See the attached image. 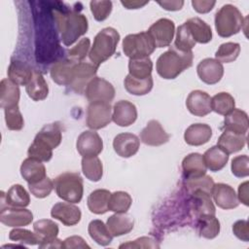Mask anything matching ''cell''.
<instances>
[{
	"label": "cell",
	"mask_w": 249,
	"mask_h": 249,
	"mask_svg": "<svg viewBox=\"0 0 249 249\" xmlns=\"http://www.w3.org/2000/svg\"><path fill=\"white\" fill-rule=\"evenodd\" d=\"M53 18L60 33L61 41L67 47L73 45L88 31V18L76 9L71 11L56 9L53 12Z\"/></svg>",
	"instance_id": "cell-1"
},
{
	"label": "cell",
	"mask_w": 249,
	"mask_h": 249,
	"mask_svg": "<svg viewBox=\"0 0 249 249\" xmlns=\"http://www.w3.org/2000/svg\"><path fill=\"white\" fill-rule=\"evenodd\" d=\"M193 52H182L174 46L162 53L156 63L158 74L166 80L177 78L184 70L193 65Z\"/></svg>",
	"instance_id": "cell-2"
},
{
	"label": "cell",
	"mask_w": 249,
	"mask_h": 249,
	"mask_svg": "<svg viewBox=\"0 0 249 249\" xmlns=\"http://www.w3.org/2000/svg\"><path fill=\"white\" fill-rule=\"evenodd\" d=\"M120 41L119 32L113 27L101 29L94 37L92 47L89 53V58L96 67L109 59L116 52Z\"/></svg>",
	"instance_id": "cell-3"
},
{
	"label": "cell",
	"mask_w": 249,
	"mask_h": 249,
	"mask_svg": "<svg viewBox=\"0 0 249 249\" xmlns=\"http://www.w3.org/2000/svg\"><path fill=\"white\" fill-rule=\"evenodd\" d=\"M214 20L216 31L223 38L237 34L245 23L241 12L231 4L222 6L215 14Z\"/></svg>",
	"instance_id": "cell-4"
},
{
	"label": "cell",
	"mask_w": 249,
	"mask_h": 249,
	"mask_svg": "<svg viewBox=\"0 0 249 249\" xmlns=\"http://www.w3.org/2000/svg\"><path fill=\"white\" fill-rule=\"evenodd\" d=\"M55 193L61 199L78 203L84 195L83 178L77 172H64L59 174L53 181Z\"/></svg>",
	"instance_id": "cell-5"
},
{
	"label": "cell",
	"mask_w": 249,
	"mask_h": 249,
	"mask_svg": "<svg viewBox=\"0 0 249 249\" xmlns=\"http://www.w3.org/2000/svg\"><path fill=\"white\" fill-rule=\"evenodd\" d=\"M155 49V43L147 31L128 34L123 40V51L129 58L149 57Z\"/></svg>",
	"instance_id": "cell-6"
},
{
	"label": "cell",
	"mask_w": 249,
	"mask_h": 249,
	"mask_svg": "<svg viewBox=\"0 0 249 249\" xmlns=\"http://www.w3.org/2000/svg\"><path fill=\"white\" fill-rule=\"evenodd\" d=\"M112 110L108 102H89L87 109V125L92 130L105 127L112 121Z\"/></svg>",
	"instance_id": "cell-7"
},
{
	"label": "cell",
	"mask_w": 249,
	"mask_h": 249,
	"mask_svg": "<svg viewBox=\"0 0 249 249\" xmlns=\"http://www.w3.org/2000/svg\"><path fill=\"white\" fill-rule=\"evenodd\" d=\"M84 93L89 102L103 101L110 103L115 97V88L107 80L94 77L88 84Z\"/></svg>",
	"instance_id": "cell-8"
},
{
	"label": "cell",
	"mask_w": 249,
	"mask_h": 249,
	"mask_svg": "<svg viewBox=\"0 0 249 249\" xmlns=\"http://www.w3.org/2000/svg\"><path fill=\"white\" fill-rule=\"evenodd\" d=\"M156 48H164L171 44L175 33V24L169 18H160L148 29Z\"/></svg>",
	"instance_id": "cell-9"
},
{
	"label": "cell",
	"mask_w": 249,
	"mask_h": 249,
	"mask_svg": "<svg viewBox=\"0 0 249 249\" xmlns=\"http://www.w3.org/2000/svg\"><path fill=\"white\" fill-rule=\"evenodd\" d=\"M98 67H96L90 61H80L76 62L73 71V78L70 84V88L77 93L85 92L88 84L96 77Z\"/></svg>",
	"instance_id": "cell-10"
},
{
	"label": "cell",
	"mask_w": 249,
	"mask_h": 249,
	"mask_svg": "<svg viewBox=\"0 0 249 249\" xmlns=\"http://www.w3.org/2000/svg\"><path fill=\"white\" fill-rule=\"evenodd\" d=\"M76 148L83 158L96 157L103 150V141L94 130H85L78 136Z\"/></svg>",
	"instance_id": "cell-11"
},
{
	"label": "cell",
	"mask_w": 249,
	"mask_h": 249,
	"mask_svg": "<svg viewBox=\"0 0 249 249\" xmlns=\"http://www.w3.org/2000/svg\"><path fill=\"white\" fill-rule=\"evenodd\" d=\"M33 220V214L24 207H11L1 209L0 221L8 227L19 228L29 225Z\"/></svg>",
	"instance_id": "cell-12"
},
{
	"label": "cell",
	"mask_w": 249,
	"mask_h": 249,
	"mask_svg": "<svg viewBox=\"0 0 249 249\" xmlns=\"http://www.w3.org/2000/svg\"><path fill=\"white\" fill-rule=\"evenodd\" d=\"M196 72L199 79L207 84L214 85L221 81L224 75L223 64L214 58H204L196 66Z\"/></svg>",
	"instance_id": "cell-13"
},
{
	"label": "cell",
	"mask_w": 249,
	"mask_h": 249,
	"mask_svg": "<svg viewBox=\"0 0 249 249\" xmlns=\"http://www.w3.org/2000/svg\"><path fill=\"white\" fill-rule=\"evenodd\" d=\"M170 135L163 129L160 123L151 120L140 132V140L148 146H160L168 142Z\"/></svg>",
	"instance_id": "cell-14"
},
{
	"label": "cell",
	"mask_w": 249,
	"mask_h": 249,
	"mask_svg": "<svg viewBox=\"0 0 249 249\" xmlns=\"http://www.w3.org/2000/svg\"><path fill=\"white\" fill-rule=\"evenodd\" d=\"M53 218L60 221L65 226H75L82 218V212L78 206L71 202H57L51 210Z\"/></svg>",
	"instance_id": "cell-15"
},
{
	"label": "cell",
	"mask_w": 249,
	"mask_h": 249,
	"mask_svg": "<svg viewBox=\"0 0 249 249\" xmlns=\"http://www.w3.org/2000/svg\"><path fill=\"white\" fill-rule=\"evenodd\" d=\"M186 106L189 112L197 117H204L208 115L211 109V96L202 90L196 89L189 93Z\"/></svg>",
	"instance_id": "cell-16"
},
{
	"label": "cell",
	"mask_w": 249,
	"mask_h": 249,
	"mask_svg": "<svg viewBox=\"0 0 249 249\" xmlns=\"http://www.w3.org/2000/svg\"><path fill=\"white\" fill-rule=\"evenodd\" d=\"M140 147L139 138L129 132H123L115 136L113 140L114 151L122 158H130L134 156Z\"/></svg>",
	"instance_id": "cell-17"
},
{
	"label": "cell",
	"mask_w": 249,
	"mask_h": 249,
	"mask_svg": "<svg viewBox=\"0 0 249 249\" xmlns=\"http://www.w3.org/2000/svg\"><path fill=\"white\" fill-rule=\"evenodd\" d=\"M211 196L218 207L225 210L233 209L239 204V200L233 188L228 184H215Z\"/></svg>",
	"instance_id": "cell-18"
},
{
	"label": "cell",
	"mask_w": 249,
	"mask_h": 249,
	"mask_svg": "<svg viewBox=\"0 0 249 249\" xmlns=\"http://www.w3.org/2000/svg\"><path fill=\"white\" fill-rule=\"evenodd\" d=\"M137 119L136 106L127 101L120 100L115 103L112 113V121L119 126H128Z\"/></svg>",
	"instance_id": "cell-19"
},
{
	"label": "cell",
	"mask_w": 249,
	"mask_h": 249,
	"mask_svg": "<svg viewBox=\"0 0 249 249\" xmlns=\"http://www.w3.org/2000/svg\"><path fill=\"white\" fill-rule=\"evenodd\" d=\"M62 127L59 122L45 124L42 129L36 134L34 140L45 145L46 147L53 150L61 142Z\"/></svg>",
	"instance_id": "cell-20"
},
{
	"label": "cell",
	"mask_w": 249,
	"mask_h": 249,
	"mask_svg": "<svg viewBox=\"0 0 249 249\" xmlns=\"http://www.w3.org/2000/svg\"><path fill=\"white\" fill-rule=\"evenodd\" d=\"M75 64L76 61L69 58L54 62L50 71L53 81L59 86H70L73 78Z\"/></svg>",
	"instance_id": "cell-21"
},
{
	"label": "cell",
	"mask_w": 249,
	"mask_h": 249,
	"mask_svg": "<svg viewBox=\"0 0 249 249\" xmlns=\"http://www.w3.org/2000/svg\"><path fill=\"white\" fill-rule=\"evenodd\" d=\"M212 136V128L206 124H193L184 133L185 142L191 146H201L207 143Z\"/></svg>",
	"instance_id": "cell-22"
},
{
	"label": "cell",
	"mask_w": 249,
	"mask_h": 249,
	"mask_svg": "<svg viewBox=\"0 0 249 249\" xmlns=\"http://www.w3.org/2000/svg\"><path fill=\"white\" fill-rule=\"evenodd\" d=\"M8 79L18 86H26L31 80L34 70L24 61L18 59H12L8 67Z\"/></svg>",
	"instance_id": "cell-23"
},
{
	"label": "cell",
	"mask_w": 249,
	"mask_h": 249,
	"mask_svg": "<svg viewBox=\"0 0 249 249\" xmlns=\"http://www.w3.org/2000/svg\"><path fill=\"white\" fill-rule=\"evenodd\" d=\"M248 115L241 109H233L226 115L222 128L238 134H246L248 129Z\"/></svg>",
	"instance_id": "cell-24"
},
{
	"label": "cell",
	"mask_w": 249,
	"mask_h": 249,
	"mask_svg": "<svg viewBox=\"0 0 249 249\" xmlns=\"http://www.w3.org/2000/svg\"><path fill=\"white\" fill-rule=\"evenodd\" d=\"M42 162L29 157L21 162L20 174L28 184L38 182L46 177V167Z\"/></svg>",
	"instance_id": "cell-25"
},
{
	"label": "cell",
	"mask_w": 249,
	"mask_h": 249,
	"mask_svg": "<svg viewBox=\"0 0 249 249\" xmlns=\"http://www.w3.org/2000/svg\"><path fill=\"white\" fill-rule=\"evenodd\" d=\"M106 225L113 236H121L132 231L134 220L127 213H115L107 219Z\"/></svg>",
	"instance_id": "cell-26"
},
{
	"label": "cell",
	"mask_w": 249,
	"mask_h": 249,
	"mask_svg": "<svg viewBox=\"0 0 249 249\" xmlns=\"http://www.w3.org/2000/svg\"><path fill=\"white\" fill-rule=\"evenodd\" d=\"M245 144L246 134H238L230 130H224L217 142V146L228 155L242 150Z\"/></svg>",
	"instance_id": "cell-27"
},
{
	"label": "cell",
	"mask_w": 249,
	"mask_h": 249,
	"mask_svg": "<svg viewBox=\"0 0 249 249\" xmlns=\"http://www.w3.org/2000/svg\"><path fill=\"white\" fill-rule=\"evenodd\" d=\"M196 43L206 44L212 40L211 27L199 18H191L184 22Z\"/></svg>",
	"instance_id": "cell-28"
},
{
	"label": "cell",
	"mask_w": 249,
	"mask_h": 249,
	"mask_svg": "<svg viewBox=\"0 0 249 249\" xmlns=\"http://www.w3.org/2000/svg\"><path fill=\"white\" fill-rule=\"evenodd\" d=\"M206 169L203 156L198 153H191L182 160V170L185 178L204 175L206 174Z\"/></svg>",
	"instance_id": "cell-29"
},
{
	"label": "cell",
	"mask_w": 249,
	"mask_h": 249,
	"mask_svg": "<svg viewBox=\"0 0 249 249\" xmlns=\"http://www.w3.org/2000/svg\"><path fill=\"white\" fill-rule=\"evenodd\" d=\"M20 91L18 85L10 79H3L0 84V106L3 109L18 105Z\"/></svg>",
	"instance_id": "cell-30"
},
{
	"label": "cell",
	"mask_w": 249,
	"mask_h": 249,
	"mask_svg": "<svg viewBox=\"0 0 249 249\" xmlns=\"http://www.w3.org/2000/svg\"><path fill=\"white\" fill-rule=\"evenodd\" d=\"M28 96L34 101H40L47 98L49 94V86L42 73L35 70L29 83L25 86Z\"/></svg>",
	"instance_id": "cell-31"
},
{
	"label": "cell",
	"mask_w": 249,
	"mask_h": 249,
	"mask_svg": "<svg viewBox=\"0 0 249 249\" xmlns=\"http://www.w3.org/2000/svg\"><path fill=\"white\" fill-rule=\"evenodd\" d=\"M111 193L105 189H97L91 192L88 196V207L91 213L100 215L106 213Z\"/></svg>",
	"instance_id": "cell-32"
},
{
	"label": "cell",
	"mask_w": 249,
	"mask_h": 249,
	"mask_svg": "<svg viewBox=\"0 0 249 249\" xmlns=\"http://www.w3.org/2000/svg\"><path fill=\"white\" fill-rule=\"evenodd\" d=\"M203 160L206 167L210 171L217 172L226 166L229 160V155L218 146H212L203 154Z\"/></svg>",
	"instance_id": "cell-33"
},
{
	"label": "cell",
	"mask_w": 249,
	"mask_h": 249,
	"mask_svg": "<svg viewBox=\"0 0 249 249\" xmlns=\"http://www.w3.org/2000/svg\"><path fill=\"white\" fill-rule=\"evenodd\" d=\"M214 185L215 183L212 177L206 174L197 177L185 178L184 181V187L190 195L195 193H204L211 196Z\"/></svg>",
	"instance_id": "cell-34"
},
{
	"label": "cell",
	"mask_w": 249,
	"mask_h": 249,
	"mask_svg": "<svg viewBox=\"0 0 249 249\" xmlns=\"http://www.w3.org/2000/svg\"><path fill=\"white\" fill-rule=\"evenodd\" d=\"M33 229L41 239L38 246L55 239L58 234L57 224L50 219H41L36 221L33 224Z\"/></svg>",
	"instance_id": "cell-35"
},
{
	"label": "cell",
	"mask_w": 249,
	"mask_h": 249,
	"mask_svg": "<svg viewBox=\"0 0 249 249\" xmlns=\"http://www.w3.org/2000/svg\"><path fill=\"white\" fill-rule=\"evenodd\" d=\"M88 231L91 239L101 246H107L112 242L113 235L110 232L107 225L101 220H92L89 222Z\"/></svg>",
	"instance_id": "cell-36"
},
{
	"label": "cell",
	"mask_w": 249,
	"mask_h": 249,
	"mask_svg": "<svg viewBox=\"0 0 249 249\" xmlns=\"http://www.w3.org/2000/svg\"><path fill=\"white\" fill-rule=\"evenodd\" d=\"M124 85L128 93L133 95H145L152 90L154 81L152 76L146 79H137L128 74L124 78Z\"/></svg>",
	"instance_id": "cell-37"
},
{
	"label": "cell",
	"mask_w": 249,
	"mask_h": 249,
	"mask_svg": "<svg viewBox=\"0 0 249 249\" xmlns=\"http://www.w3.org/2000/svg\"><path fill=\"white\" fill-rule=\"evenodd\" d=\"M30 203L27 191L19 184L13 185L5 195V204L11 207H26Z\"/></svg>",
	"instance_id": "cell-38"
},
{
	"label": "cell",
	"mask_w": 249,
	"mask_h": 249,
	"mask_svg": "<svg viewBox=\"0 0 249 249\" xmlns=\"http://www.w3.org/2000/svg\"><path fill=\"white\" fill-rule=\"evenodd\" d=\"M197 231L200 236L213 239L220 232V222L215 215H205L197 218Z\"/></svg>",
	"instance_id": "cell-39"
},
{
	"label": "cell",
	"mask_w": 249,
	"mask_h": 249,
	"mask_svg": "<svg viewBox=\"0 0 249 249\" xmlns=\"http://www.w3.org/2000/svg\"><path fill=\"white\" fill-rule=\"evenodd\" d=\"M153 70V62L150 57L129 58L128 72L134 78L146 79L151 76Z\"/></svg>",
	"instance_id": "cell-40"
},
{
	"label": "cell",
	"mask_w": 249,
	"mask_h": 249,
	"mask_svg": "<svg viewBox=\"0 0 249 249\" xmlns=\"http://www.w3.org/2000/svg\"><path fill=\"white\" fill-rule=\"evenodd\" d=\"M82 171L87 179L92 182H98L103 175V165L99 158L90 157L82 159Z\"/></svg>",
	"instance_id": "cell-41"
},
{
	"label": "cell",
	"mask_w": 249,
	"mask_h": 249,
	"mask_svg": "<svg viewBox=\"0 0 249 249\" xmlns=\"http://www.w3.org/2000/svg\"><path fill=\"white\" fill-rule=\"evenodd\" d=\"M194 203V211L196 217L205 215H215V206L211 200V196L204 193L192 194Z\"/></svg>",
	"instance_id": "cell-42"
},
{
	"label": "cell",
	"mask_w": 249,
	"mask_h": 249,
	"mask_svg": "<svg viewBox=\"0 0 249 249\" xmlns=\"http://www.w3.org/2000/svg\"><path fill=\"white\" fill-rule=\"evenodd\" d=\"M234 98L228 92L222 91L211 97V109L219 115L226 116L234 109Z\"/></svg>",
	"instance_id": "cell-43"
},
{
	"label": "cell",
	"mask_w": 249,
	"mask_h": 249,
	"mask_svg": "<svg viewBox=\"0 0 249 249\" xmlns=\"http://www.w3.org/2000/svg\"><path fill=\"white\" fill-rule=\"evenodd\" d=\"M132 198L130 195L124 191H117L111 194L108 203L109 211L115 213H126L130 208Z\"/></svg>",
	"instance_id": "cell-44"
},
{
	"label": "cell",
	"mask_w": 249,
	"mask_h": 249,
	"mask_svg": "<svg viewBox=\"0 0 249 249\" xmlns=\"http://www.w3.org/2000/svg\"><path fill=\"white\" fill-rule=\"evenodd\" d=\"M240 53V45L238 43L227 42L220 45L215 53V57L221 63H230L234 61Z\"/></svg>",
	"instance_id": "cell-45"
},
{
	"label": "cell",
	"mask_w": 249,
	"mask_h": 249,
	"mask_svg": "<svg viewBox=\"0 0 249 249\" xmlns=\"http://www.w3.org/2000/svg\"><path fill=\"white\" fill-rule=\"evenodd\" d=\"M173 46L182 52H191L192 49L196 46V42L185 23L178 26Z\"/></svg>",
	"instance_id": "cell-46"
},
{
	"label": "cell",
	"mask_w": 249,
	"mask_h": 249,
	"mask_svg": "<svg viewBox=\"0 0 249 249\" xmlns=\"http://www.w3.org/2000/svg\"><path fill=\"white\" fill-rule=\"evenodd\" d=\"M9 238L13 241H17L23 244L28 245H36L41 242L40 237L38 234L34 231L32 232L29 230L26 229H20V228H15L9 232Z\"/></svg>",
	"instance_id": "cell-47"
},
{
	"label": "cell",
	"mask_w": 249,
	"mask_h": 249,
	"mask_svg": "<svg viewBox=\"0 0 249 249\" xmlns=\"http://www.w3.org/2000/svg\"><path fill=\"white\" fill-rule=\"evenodd\" d=\"M6 125L10 130H20L24 125L22 115L19 111L18 105L4 109Z\"/></svg>",
	"instance_id": "cell-48"
},
{
	"label": "cell",
	"mask_w": 249,
	"mask_h": 249,
	"mask_svg": "<svg viewBox=\"0 0 249 249\" xmlns=\"http://www.w3.org/2000/svg\"><path fill=\"white\" fill-rule=\"evenodd\" d=\"M53 187V182L47 176L38 182L28 184L30 193L37 198H44L48 196L52 193Z\"/></svg>",
	"instance_id": "cell-49"
},
{
	"label": "cell",
	"mask_w": 249,
	"mask_h": 249,
	"mask_svg": "<svg viewBox=\"0 0 249 249\" xmlns=\"http://www.w3.org/2000/svg\"><path fill=\"white\" fill-rule=\"evenodd\" d=\"M89 50H90L89 38H88V37L82 38L76 46H74L73 48L68 50L67 55H68L69 59L74 60L76 62H80L86 58L88 53H89Z\"/></svg>",
	"instance_id": "cell-50"
},
{
	"label": "cell",
	"mask_w": 249,
	"mask_h": 249,
	"mask_svg": "<svg viewBox=\"0 0 249 249\" xmlns=\"http://www.w3.org/2000/svg\"><path fill=\"white\" fill-rule=\"evenodd\" d=\"M89 6L93 18L97 21L105 20L110 16L113 8L111 1H90Z\"/></svg>",
	"instance_id": "cell-51"
},
{
	"label": "cell",
	"mask_w": 249,
	"mask_h": 249,
	"mask_svg": "<svg viewBox=\"0 0 249 249\" xmlns=\"http://www.w3.org/2000/svg\"><path fill=\"white\" fill-rule=\"evenodd\" d=\"M27 155L29 158L36 159L40 161H49L53 157V150L38 141L33 140L27 150Z\"/></svg>",
	"instance_id": "cell-52"
},
{
	"label": "cell",
	"mask_w": 249,
	"mask_h": 249,
	"mask_svg": "<svg viewBox=\"0 0 249 249\" xmlns=\"http://www.w3.org/2000/svg\"><path fill=\"white\" fill-rule=\"evenodd\" d=\"M249 158L246 155L236 156L231 160V173L238 178L247 177L249 175Z\"/></svg>",
	"instance_id": "cell-53"
},
{
	"label": "cell",
	"mask_w": 249,
	"mask_h": 249,
	"mask_svg": "<svg viewBox=\"0 0 249 249\" xmlns=\"http://www.w3.org/2000/svg\"><path fill=\"white\" fill-rule=\"evenodd\" d=\"M160 245L150 236H141L133 241H128L120 245V248H159Z\"/></svg>",
	"instance_id": "cell-54"
},
{
	"label": "cell",
	"mask_w": 249,
	"mask_h": 249,
	"mask_svg": "<svg viewBox=\"0 0 249 249\" xmlns=\"http://www.w3.org/2000/svg\"><path fill=\"white\" fill-rule=\"evenodd\" d=\"M233 234L240 240L247 242L249 240V223L247 220H238L232 225Z\"/></svg>",
	"instance_id": "cell-55"
},
{
	"label": "cell",
	"mask_w": 249,
	"mask_h": 249,
	"mask_svg": "<svg viewBox=\"0 0 249 249\" xmlns=\"http://www.w3.org/2000/svg\"><path fill=\"white\" fill-rule=\"evenodd\" d=\"M63 248L65 249H72V248H88L90 247L87 244L82 236L79 235H72L67 237L63 240Z\"/></svg>",
	"instance_id": "cell-56"
},
{
	"label": "cell",
	"mask_w": 249,
	"mask_h": 249,
	"mask_svg": "<svg viewBox=\"0 0 249 249\" xmlns=\"http://www.w3.org/2000/svg\"><path fill=\"white\" fill-rule=\"evenodd\" d=\"M216 1H204V0H193L192 5L194 10L199 14H206L210 12L215 6Z\"/></svg>",
	"instance_id": "cell-57"
},
{
	"label": "cell",
	"mask_w": 249,
	"mask_h": 249,
	"mask_svg": "<svg viewBox=\"0 0 249 249\" xmlns=\"http://www.w3.org/2000/svg\"><path fill=\"white\" fill-rule=\"evenodd\" d=\"M238 200L244 205H249V195H248V181L241 183L238 186Z\"/></svg>",
	"instance_id": "cell-58"
},
{
	"label": "cell",
	"mask_w": 249,
	"mask_h": 249,
	"mask_svg": "<svg viewBox=\"0 0 249 249\" xmlns=\"http://www.w3.org/2000/svg\"><path fill=\"white\" fill-rule=\"evenodd\" d=\"M158 4L166 11H179L184 5V1H159Z\"/></svg>",
	"instance_id": "cell-59"
},
{
	"label": "cell",
	"mask_w": 249,
	"mask_h": 249,
	"mask_svg": "<svg viewBox=\"0 0 249 249\" xmlns=\"http://www.w3.org/2000/svg\"><path fill=\"white\" fill-rule=\"evenodd\" d=\"M122 5L124 6L126 9H139L148 4V1H121Z\"/></svg>",
	"instance_id": "cell-60"
},
{
	"label": "cell",
	"mask_w": 249,
	"mask_h": 249,
	"mask_svg": "<svg viewBox=\"0 0 249 249\" xmlns=\"http://www.w3.org/2000/svg\"><path fill=\"white\" fill-rule=\"evenodd\" d=\"M39 248H63V241L56 237L52 241H49L45 244L40 245Z\"/></svg>",
	"instance_id": "cell-61"
}]
</instances>
